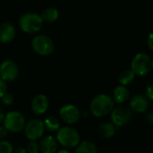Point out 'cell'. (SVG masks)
Wrapping results in <instances>:
<instances>
[{"label": "cell", "mask_w": 153, "mask_h": 153, "mask_svg": "<svg viewBox=\"0 0 153 153\" xmlns=\"http://www.w3.org/2000/svg\"><path fill=\"white\" fill-rule=\"evenodd\" d=\"M74 153H98V148L93 142L83 141L75 147Z\"/></svg>", "instance_id": "ac0fdd59"}, {"label": "cell", "mask_w": 153, "mask_h": 153, "mask_svg": "<svg viewBox=\"0 0 153 153\" xmlns=\"http://www.w3.org/2000/svg\"><path fill=\"white\" fill-rule=\"evenodd\" d=\"M7 134H8L7 129L4 126H0V141L4 140V138H6Z\"/></svg>", "instance_id": "d4e9b609"}, {"label": "cell", "mask_w": 153, "mask_h": 153, "mask_svg": "<svg viewBox=\"0 0 153 153\" xmlns=\"http://www.w3.org/2000/svg\"><path fill=\"white\" fill-rule=\"evenodd\" d=\"M44 128L48 133H56L61 127L60 120L56 117H48L43 121Z\"/></svg>", "instance_id": "d6986e66"}, {"label": "cell", "mask_w": 153, "mask_h": 153, "mask_svg": "<svg viewBox=\"0 0 153 153\" xmlns=\"http://www.w3.org/2000/svg\"><path fill=\"white\" fill-rule=\"evenodd\" d=\"M39 146L41 153H56L58 151V143L52 135H47L41 138Z\"/></svg>", "instance_id": "5bb4252c"}, {"label": "cell", "mask_w": 153, "mask_h": 153, "mask_svg": "<svg viewBox=\"0 0 153 153\" xmlns=\"http://www.w3.org/2000/svg\"><path fill=\"white\" fill-rule=\"evenodd\" d=\"M4 126L11 133H20L24 129L26 120L24 116L18 111H10L4 115Z\"/></svg>", "instance_id": "8992f818"}, {"label": "cell", "mask_w": 153, "mask_h": 153, "mask_svg": "<svg viewBox=\"0 0 153 153\" xmlns=\"http://www.w3.org/2000/svg\"><path fill=\"white\" fill-rule=\"evenodd\" d=\"M13 153H27L24 147H17L16 149H13Z\"/></svg>", "instance_id": "83f0119b"}, {"label": "cell", "mask_w": 153, "mask_h": 153, "mask_svg": "<svg viewBox=\"0 0 153 153\" xmlns=\"http://www.w3.org/2000/svg\"><path fill=\"white\" fill-rule=\"evenodd\" d=\"M144 96L148 99V100L150 102H152L153 100V87L152 85H149L145 88L144 91Z\"/></svg>", "instance_id": "cb8c5ba5"}, {"label": "cell", "mask_w": 153, "mask_h": 153, "mask_svg": "<svg viewBox=\"0 0 153 153\" xmlns=\"http://www.w3.org/2000/svg\"><path fill=\"white\" fill-rule=\"evenodd\" d=\"M56 153H72V152H70L67 149H62V150L57 151Z\"/></svg>", "instance_id": "4dcf8cb0"}, {"label": "cell", "mask_w": 153, "mask_h": 153, "mask_svg": "<svg viewBox=\"0 0 153 153\" xmlns=\"http://www.w3.org/2000/svg\"><path fill=\"white\" fill-rule=\"evenodd\" d=\"M59 116L62 121H64L65 124L74 125L80 120L82 113L76 106L73 104H67L60 108Z\"/></svg>", "instance_id": "30bf717a"}, {"label": "cell", "mask_w": 153, "mask_h": 153, "mask_svg": "<svg viewBox=\"0 0 153 153\" xmlns=\"http://www.w3.org/2000/svg\"><path fill=\"white\" fill-rule=\"evenodd\" d=\"M134 79H135V74L130 69L122 71L118 76V81L120 82V85L126 86V87L132 84Z\"/></svg>", "instance_id": "ffe728a7"}, {"label": "cell", "mask_w": 153, "mask_h": 153, "mask_svg": "<svg viewBox=\"0 0 153 153\" xmlns=\"http://www.w3.org/2000/svg\"><path fill=\"white\" fill-rule=\"evenodd\" d=\"M18 75L19 67L13 60H4L0 64V78L4 82H13L17 79Z\"/></svg>", "instance_id": "9c48e42d"}, {"label": "cell", "mask_w": 153, "mask_h": 153, "mask_svg": "<svg viewBox=\"0 0 153 153\" xmlns=\"http://www.w3.org/2000/svg\"><path fill=\"white\" fill-rule=\"evenodd\" d=\"M56 140L65 149H74L81 143V136L74 127L64 126L56 132Z\"/></svg>", "instance_id": "7a4b0ae2"}, {"label": "cell", "mask_w": 153, "mask_h": 153, "mask_svg": "<svg viewBox=\"0 0 153 153\" xmlns=\"http://www.w3.org/2000/svg\"><path fill=\"white\" fill-rule=\"evenodd\" d=\"M23 130L24 134L29 141H37L42 138L45 132L43 121L38 118H33L26 123Z\"/></svg>", "instance_id": "ba28073f"}, {"label": "cell", "mask_w": 153, "mask_h": 153, "mask_svg": "<svg viewBox=\"0 0 153 153\" xmlns=\"http://www.w3.org/2000/svg\"><path fill=\"white\" fill-rule=\"evenodd\" d=\"M150 106V101L143 94H134L129 101V108L133 112L144 113Z\"/></svg>", "instance_id": "7c38bea8"}, {"label": "cell", "mask_w": 153, "mask_h": 153, "mask_svg": "<svg viewBox=\"0 0 153 153\" xmlns=\"http://www.w3.org/2000/svg\"><path fill=\"white\" fill-rule=\"evenodd\" d=\"M39 15H40V18H41L43 23L44 22L53 23L58 19L59 13H58L57 9L55 7H47L41 12V13Z\"/></svg>", "instance_id": "e0dca14e"}, {"label": "cell", "mask_w": 153, "mask_h": 153, "mask_svg": "<svg viewBox=\"0 0 153 153\" xmlns=\"http://www.w3.org/2000/svg\"><path fill=\"white\" fill-rule=\"evenodd\" d=\"M130 97V91L129 89L126 86H123V85H119L117 87L115 88L114 91H113V100L115 103L117 104H123L126 101L128 100Z\"/></svg>", "instance_id": "9a60e30c"}, {"label": "cell", "mask_w": 153, "mask_h": 153, "mask_svg": "<svg viewBox=\"0 0 153 153\" xmlns=\"http://www.w3.org/2000/svg\"><path fill=\"white\" fill-rule=\"evenodd\" d=\"M4 114L2 110V108H0V125L3 123V120H4Z\"/></svg>", "instance_id": "f546056e"}, {"label": "cell", "mask_w": 153, "mask_h": 153, "mask_svg": "<svg viewBox=\"0 0 153 153\" xmlns=\"http://www.w3.org/2000/svg\"><path fill=\"white\" fill-rule=\"evenodd\" d=\"M7 86H6V82H4L1 78H0V97L6 91Z\"/></svg>", "instance_id": "4316f807"}, {"label": "cell", "mask_w": 153, "mask_h": 153, "mask_svg": "<svg viewBox=\"0 0 153 153\" xmlns=\"http://www.w3.org/2000/svg\"><path fill=\"white\" fill-rule=\"evenodd\" d=\"M27 153H39V146L37 141H30L25 148Z\"/></svg>", "instance_id": "603a6c76"}, {"label": "cell", "mask_w": 153, "mask_h": 153, "mask_svg": "<svg viewBox=\"0 0 153 153\" xmlns=\"http://www.w3.org/2000/svg\"><path fill=\"white\" fill-rule=\"evenodd\" d=\"M16 35L15 27L10 22H3L0 24V42L8 44L12 42Z\"/></svg>", "instance_id": "4fadbf2b"}, {"label": "cell", "mask_w": 153, "mask_h": 153, "mask_svg": "<svg viewBox=\"0 0 153 153\" xmlns=\"http://www.w3.org/2000/svg\"><path fill=\"white\" fill-rule=\"evenodd\" d=\"M13 147L12 143L5 140L0 141V153H13Z\"/></svg>", "instance_id": "44dd1931"}, {"label": "cell", "mask_w": 153, "mask_h": 153, "mask_svg": "<svg viewBox=\"0 0 153 153\" xmlns=\"http://www.w3.org/2000/svg\"><path fill=\"white\" fill-rule=\"evenodd\" d=\"M147 120H148V122H149L150 124H152V122H153L152 112H151V113H149V114H148V117H147Z\"/></svg>", "instance_id": "f1b7e54d"}, {"label": "cell", "mask_w": 153, "mask_h": 153, "mask_svg": "<svg viewBox=\"0 0 153 153\" xmlns=\"http://www.w3.org/2000/svg\"><path fill=\"white\" fill-rule=\"evenodd\" d=\"M49 107L48 98L45 94H38L33 97L30 102L31 111L38 116L43 115L47 112Z\"/></svg>", "instance_id": "8fae6325"}, {"label": "cell", "mask_w": 153, "mask_h": 153, "mask_svg": "<svg viewBox=\"0 0 153 153\" xmlns=\"http://www.w3.org/2000/svg\"><path fill=\"white\" fill-rule=\"evenodd\" d=\"M31 48L36 54L41 56H47L53 53L55 45L50 37L44 34H40L35 36L32 39Z\"/></svg>", "instance_id": "5b68a950"}, {"label": "cell", "mask_w": 153, "mask_h": 153, "mask_svg": "<svg viewBox=\"0 0 153 153\" xmlns=\"http://www.w3.org/2000/svg\"><path fill=\"white\" fill-rule=\"evenodd\" d=\"M152 68V60L151 56L143 52L137 53L131 61V71L135 76H145Z\"/></svg>", "instance_id": "277c9868"}, {"label": "cell", "mask_w": 153, "mask_h": 153, "mask_svg": "<svg viewBox=\"0 0 153 153\" xmlns=\"http://www.w3.org/2000/svg\"><path fill=\"white\" fill-rule=\"evenodd\" d=\"M109 115L111 123L116 127H122L127 125L133 118V111L129 107L124 105L115 107Z\"/></svg>", "instance_id": "52a82bcc"}, {"label": "cell", "mask_w": 153, "mask_h": 153, "mask_svg": "<svg viewBox=\"0 0 153 153\" xmlns=\"http://www.w3.org/2000/svg\"><path fill=\"white\" fill-rule=\"evenodd\" d=\"M0 100L2 102V104H4V106H11V105H13V103L14 101V97L12 93L5 91L0 97Z\"/></svg>", "instance_id": "7402d4cb"}, {"label": "cell", "mask_w": 153, "mask_h": 153, "mask_svg": "<svg viewBox=\"0 0 153 153\" xmlns=\"http://www.w3.org/2000/svg\"><path fill=\"white\" fill-rule=\"evenodd\" d=\"M115 108V102L108 94H99L95 96L90 104V111L95 117L101 118L108 116Z\"/></svg>", "instance_id": "6da1fadb"}, {"label": "cell", "mask_w": 153, "mask_h": 153, "mask_svg": "<svg viewBox=\"0 0 153 153\" xmlns=\"http://www.w3.org/2000/svg\"><path fill=\"white\" fill-rule=\"evenodd\" d=\"M116 130H117V127L111 122H105L100 126L98 132H99V135L102 139L107 140V139L112 138L115 135Z\"/></svg>", "instance_id": "2e32d148"}, {"label": "cell", "mask_w": 153, "mask_h": 153, "mask_svg": "<svg viewBox=\"0 0 153 153\" xmlns=\"http://www.w3.org/2000/svg\"><path fill=\"white\" fill-rule=\"evenodd\" d=\"M146 43H147V46L148 48L152 50L153 49V34L152 33H150L148 38L146 39Z\"/></svg>", "instance_id": "484cf974"}, {"label": "cell", "mask_w": 153, "mask_h": 153, "mask_svg": "<svg viewBox=\"0 0 153 153\" xmlns=\"http://www.w3.org/2000/svg\"><path fill=\"white\" fill-rule=\"evenodd\" d=\"M43 22L40 15L37 13H25L19 19V26L21 30L27 34H34L40 30Z\"/></svg>", "instance_id": "3957f363"}]
</instances>
